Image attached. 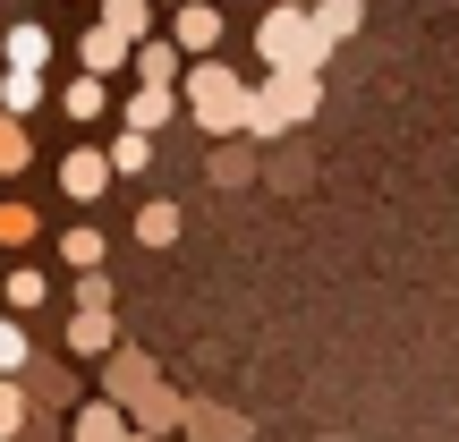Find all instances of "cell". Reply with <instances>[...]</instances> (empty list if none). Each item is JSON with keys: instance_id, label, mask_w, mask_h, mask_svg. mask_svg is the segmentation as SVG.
<instances>
[{"instance_id": "obj_1", "label": "cell", "mask_w": 459, "mask_h": 442, "mask_svg": "<svg viewBox=\"0 0 459 442\" xmlns=\"http://www.w3.org/2000/svg\"><path fill=\"white\" fill-rule=\"evenodd\" d=\"M315 102H324V68H264V85H247L238 136L273 145V136H290L298 119H315Z\"/></svg>"}, {"instance_id": "obj_2", "label": "cell", "mask_w": 459, "mask_h": 442, "mask_svg": "<svg viewBox=\"0 0 459 442\" xmlns=\"http://www.w3.org/2000/svg\"><path fill=\"white\" fill-rule=\"evenodd\" d=\"M179 77H187V119H196L204 136H238V111H247V77L238 68H230L221 51H196Z\"/></svg>"}, {"instance_id": "obj_3", "label": "cell", "mask_w": 459, "mask_h": 442, "mask_svg": "<svg viewBox=\"0 0 459 442\" xmlns=\"http://www.w3.org/2000/svg\"><path fill=\"white\" fill-rule=\"evenodd\" d=\"M255 51H264V68H324L332 60V43L315 34L307 0H273V9L255 17Z\"/></svg>"}, {"instance_id": "obj_4", "label": "cell", "mask_w": 459, "mask_h": 442, "mask_svg": "<svg viewBox=\"0 0 459 442\" xmlns=\"http://www.w3.org/2000/svg\"><path fill=\"white\" fill-rule=\"evenodd\" d=\"M153 375H162V366H153V358H145V349H119V341H111V349H102V400H119V409H128V400H136V392H145V383H153Z\"/></svg>"}, {"instance_id": "obj_5", "label": "cell", "mask_w": 459, "mask_h": 442, "mask_svg": "<svg viewBox=\"0 0 459 442\" xmlns=\"http://www.w3.org/2000/svg\"><path fill=\"white\" fill-rule=\"evenodd\" d=\"M170 43L196 60V51H221V9L213 0H170Z\"/></svg>"}, {"instance_id": "obj_6", "label": "cell", "mask_w": 459, "mask_h": 442, "mask_svg": "<svg viewBox=\"0 0 459 442\" xmlns=\"http://www.w3.org/2000/svg\"><path fill=\"white\" fill-rule=\"evenodd\" d=\"M179 417H187V400H179V392H170V383H162V375H153V383H145V392H136V400H128V426H136V434H179Z\"/></svg>"}, {"instance_id": "obj_7", "label": "cell", "mask_w": 459, "mask_h": 442, "mask_svg": "<svg viewBox=\"0 0 459 442\" xmlns=\"http://www.w3.org/2000/svg\"><path fill=\"white\" fill-rule=\"evenodd\" d=\"M119 341V324H111V307H77V315H68V332H60V349H68V358H102V349H111Z\"/></svg>"}, {"instance_id": "obj_8", "label": "cell", "mask_w": 459, "mask_h": 442, "mask_svg": "<svg viewBox=\"0 0 459 442\" xmlns=\"http://www.w3.org/2000/svg\"><path fill=\"white\" fill-rule=\"evenodd\" d=\"M179 434H187V442H247V417H238V409H221V400H187Z\"/></svg>"}, {"instance_id": "obj_9", "label": "cell", "mask_w": 459, "mask_h": 442, "mask_svg": "<svg viewBox=\"0 0 459 442\" xmlns=\"http://www.w3.org/2000/svg\"><path fill=\"white\" fill-rule=\"evenodd\" d=\"M128 68H136L145 85H170V77L187 68V51L170 43V34H136V43H128Z\"/></svg>"}, {"instance_id": "obj_10", "label": "cell", "mask_w": 459, "mask_h": 442, "mask_svg": "<svg viewBox=\"0 0 459 442\" xmlns=\"http://www.w3.org/2000/svg\"><path fill=\"white\" fill-rule=\"evenodd\" d=\"M102 187H111V162H102V145H77L60 162V196H77V204H94Z\"/></svg>"}, {"instance_id": "obj_11", "label": "cell", "mask_w": 459, "mask_h": 442, "mask_svg": "<svg viewBox=\"0 0 459 442\" xmlns=\"http://www.w3.org/2000/svg\"><path fill=\"white\" fill-rule=\"evenodd\" d=\"M77 68H85V77H111V68H128V34H111V26L94 17V26L77 34Z\"/></svg>"}, {"instance_id": "obj_12", "label": "cell", "mask_w": 459, "mask_h": 442, "mask_svg": "<svg viewBox=\"0 0 459 442\" xmlns=\"http://www.w3.org/2000/svg\"><path fill=\"white\" fill-rule=\"evenodd\" d=\"M170 111H179V94H170V85H145V77H136V94H128V111H119V128H162V119Z\"/></svg>"}, {"instance_id": "obj_13", "label": "cell", "mask_w": 459, "mask_h": 442, "mask_svg": "<svg viewBox=\"0 0 459 442\" xmlns=\"http://www.w3.org/2000/svg\"><path fill=\"white\" fill-rule=\"evenodd\" d=\"M0 60H9V68H43V60H51V26H34V17H17V26L0 34Z\"/></svg>"}, {"instance_id": "obj_14", "label": "cell", "mask_w": 459, "mask_h": 442, "mask_svg": "<svg viewBox=\"0 0 459 442\" xmlns=\"http://www.w3.org/2000/svg\"><path fill=\"white\" fill-rule=\"evenodd\" d=\"M119 434H128V409L119 400H85L77 426H68V442H119Z\"/></svg>"}, {"instance_id": "obj_15", "label": "cell", "mask_w": 459, "mask_h": 442, "mask_svg": "<svg viewBox=\"0 0 459 442\" xmlns=\"http://www.w3.org/2000/svg\"><path fill=\"white\" fill-rule=\"evenodd\" d=\"M307 17H315L324 43H349V34L366 26V0H307Z\"/></svg>"}, {"instance_id": "obj_16", "label": "cell", "mask_w": 459, "mask_h": 442, "mask_svg": "<svg viewBox=\"0 0 459 442\" xmlns=\"http://www.w3.org/2000/svg\"><path fill=\"white\" fill-rule=\"evenodd\" d=\"M60 111H68V119H77V128H94V119H102V111H111V94H102V77H85V68H77V77H68V85H60Z\"/></svg>"}, {"instance_id": "obj_17", "label": "cell", "mask_w": 459, "mask_h": 442, "mask_svg": "<svg viewBox=\"0 0 459 442\" xmlns=\"http://www.w3.org/2000/svg\"><path fill=\"white\" fill-rule=\"evenodd\" d=\"M102 162H111V179H136V170H153V136L145 128H119L111 145H102Z\"/></svg>"}, {"instance_id": "obj_18", "label": "cell", "mask_w": 459, "mask_h": 442, "mask_svg": "<svg viewBox=\"0 0 459 442\" xmlns=\"http://www.w3.org/2000/svg\"><path fill=\"white\" fill-rule=\"evenodd\" d=\"M0 111H9V119L43 111V68H0Z\"/></svg>"}, {"instance_id": "obj_19", "label": "cell", "mask_w": 459, "mask_h": 442, "mask_svg": "<svg viewBox=\"0 0 459 442\" xmlns=\"http://www.w3.org/2000/svg\"><path fill=\"white\" fill-rule=\"evenodd\" d=\"M102 256H111V238H102L94 221H77V230H60V264H68V273H85V264H102Z\"/></svg>"}, {"instance_id": "obj_20", "label": "cell", "mask_w": 459, "mask_h": 442, "mask_svg": "<svg viewBox=\"0 0 459 442\" xmlns=\"http://www.w3.org/2000/svg\"><path fill=\"white\" fill-rule=\"evenodd\" d=\"M94 17L111 34H128V43H136V34H153V0H94Z\"/></svg>"}, {"instance_id": "obj_21", "label": "cell", "mask_w": 459, "mask_h": 442, "mask_svg": "<svg viewBox=\"0 0 459 442\" xmlns=\"http://www.w3.org/2000/svg\"><path fill=\"white\" fill-rule=\"evenodd\" d=\"M136 238H145V247H170V238H179V204H170V196H145V204H136Z\"/></svg>"}, {"instance_id": "obj_22", "label": "cell", "mask_w": 459, "mask_h": 442, "mask_svg": "<svg viewBox=\"0 0 459 442\" xmlns=\"http://www.w3.org/2000/svg\"><path fill=\"white\" fill-rule=\"evenodd\" d=\"M26 417H34L26 375H0V442H17V434H26Z\"/></svg>"}, {"instance_id": "obj_23", "label": "cell", "mask_w": 459, "mask_h": 442, "mask_svg": "<svg viewBox=\"0 0 459 442\" xmlns=\"http://www.w3.org/2000/svg\"><path fill=\"white\" fill-rule=\"evenodd\" d=\"M34 341H26V315H0V375H26Z\"/></svg>"}, {"instance_id": "obj_24", "label": "cell", "mask_w": 459, "mask_h": 442, "mask_svg": "<svg viewBox=\"0 0 459 442\" xmlns=\"http://www.w3.org/2000/svg\"><path fill=\"white\" fill-rule=\"evenodd\" d=\"M34 162V136H26V119H9L0 111V170H26Z\"/></svg>"}, {"instance_id": "obj_25", "label": "cell", "mask_w": 459, "mask_h": 442, "mask_svg": "<svg viewBox=\"0 0 459 442\" xmlns=\"http://www.w3.org/2000/svg\"><path fill=\"white\" fill-rule=\"evenodd\" d=\"M26 238H43V221H34V204H0V247H26Z\"/></svg>"}, {"instance_id": "obj_26", "label": "cell", "mask_w": 459, "mask_h": 442, "mask_svg": "<svg viewBox=\"0 0 459 442\" xmlns=\"http://www.w3.org/2000/svg\"><path fill=\"white\" fill-rule=\"evenodd\" d=\"M34 307H43V273L17 264V273H9V315H34Z\"/></svg>"}, {"instance_id": "obj_27", "label": "cell", "mask_w": 459, "mask_h": 442, "mask_svg": "<svg viewBox=\"0 0 459 442\" xmlns=\"http://www.w3.org/2000/svg\"><path fill=\"white\" fill-rule=\"evenodd\" d=\"M204 170H213V179H230V187H238L247 170H255V153H247V145H213V162H204Z\"/></svg>"}, {"instance_id": "obj_28", "label": "cell", "mask_w": 459, "mask_h": 442, "mask_svg": "<svg viewBox=\"0 0 459 442\" xmlns=\"http://www.w3.org/2000/svg\"><path fill=\"white\" fill-rule=\"evenodd\" d=\"M77 307H111V273H102V264L77 273Z\"/></svg>"}, {"instance_id": "obj_29", "label": "cell", "mask_w": 459, "mask_h": 442, "mask_svg": "<svg viewBox=\"0 0 459 442\" xmlns=\"http://www.w3.org/2000/svg\"><path fill=\"white\" fill-rule=\"evenodd\" d=\"M119 442H162V434H136V426H128V434H119Z\"/></svg>"}, {"instance_id": "obj_30", "label": "cell", "mask_w": 459, "mask_h": 442, "mask_svg": "<svg viewBox=\"0 0 459 442\" xmlns=\"http://www.w3.org/2000/svg\"><path fill=\"white\" fill-rule=\"evenodd\" d=\"M162 9H170V0H162Z\"/></svg>"}]
</instances>
